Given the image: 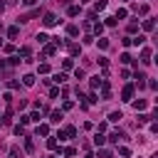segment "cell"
I'll list each match as a JSON object with an SVG mask.
<instances>
[{
    "instance_id": "cell-19",
    "label": "cell",
    "mask_w": 158,
    "mask_h": 158,
    "mask_svg": "<svg viewBox=\"0 0 158 158\" xmlns=\"http://www.w3.org/2000/svg\"><path fill=\"white\" fill-rule=\"evenodd\" d=\"M94 8H97V10H104V8H106V0H97V5H94Z\"/></svg>"
},
{
    "instance_id": "cell-9",
    "label": "cell",
    "mask_w": 158,
    "mask_h": 158,
    "mask_svg": "<svg viewBox=\"0 0 158 158\" xmlns=\"http://www.w3.org/2000/svg\"><path fill=\"white\" fill-rule=\"evenodd\" d=\"M104 143H106V139H104L101 133H97V136H94V146H104Z\"/></svg>"
},
{
    "instance_id": "cell-18",
    "label": "cell",
    "mask_w": 158,
    "mask_h": 158,
    "mask_svg": "<svg viewBox=\"0 0 158 158\" xmlns=\"http://www.w3.org/2000/svg\"><path fill=\"white\" fill-rule=\"evenodd\" d=\"M69 52H72V54H79L82 47H79V45H69Z\"/></svg>"
},
{
    "instance_id": "cell-4",
    "label": "cell",
    "mask_w": 158,
    "mask_h": 158,
    "mask_svg": "<svg viewBox=\"0 0 158 158\" xmlns=\"http://www.w3.org/2000/svg\"><path fill=\"white\" fill-rule=\"evenodd\" d=\"M141 62H143V64H148V62H151V50H148V47L141 52Z\"/></svg>"
},
{
    "instance_id": "cell-8",
    "label": "cell",
    "mask_w": 158,
    "mask_h": 158,
    "mask_svg": "<svg viewBox=\"0 0 158 158\" xmlns=\"http://www.w3.org/2000/svg\"><path fill=\"white\" fill-rule=\"evenodd\" d=\"M153 27H156V22H153V20H143V30H146V32H151Z\"/></svg>"
},
{
    "instance_id": "cell-2",
    "label": "cell",
    "mask_w": 158,
    "mask_h": 158,
    "mask_svg": "<svg viewBox=\"0 0 158 158\" xmlns=\"http://www.w3.org/2000/svg\"><path fill=\"white\" fill-rule=\"evenodd\" d=\"M131 97H133V87L128 84V87H123V92H121V99H123V101H131Z\"/></svg>"
},
{
    "instance_id": "cell-26",
    "label": "cell",
    "mask_w": 158,
    "mask_h": 158,
    "mask_svg": "<svg viewBox=\"0 0 158 158\" xmlns=\"http://www.w3.org/2000/svg\"><path fill=\"white\" fill-rule=\"evenodd\" d=\"M54 50H57L54 45H47V47H45V54H54Z\"/></svg>"
},
{
    "instance_id": "cell-33",
    "label": "cell",
    "mask_w": 158,
    "mask_h": 158,
    "mask_svg": "<svg viewBox=\"0 0 158 158\" xmlns=\"http://www.w3.org/2000/svg\"><path fill=\"white\" fill-rule=\"evenodd\" d=\"M0 45H3V40H0Z\"/></svg>"
},
{
    "instance_id": "cell-28",
    "label": "cell",
    "mask_w": 158,
    "mask_h": 158,
    "mask_svg": "<svg viewBox=\"0 0 158 158\" xmlns=\"http://www.w3.org/2000/svg\"><path fill=\"white\" fill-rule=\"evenodd\" d=\"M139 30V22H128V32H136Z\"/></svg>"
},
{
    "instance_id": "cell-25",
    "label": "cell",
    "mask_w": 158,
    "mask_h": 158,
    "mask_svg": "<svg viewBox=\"0 0 158 158\" xmlns=\"http://www.w3.org/2000/svg\"><path fill=\"white\" fill-rule=\"evenodd\" d=\"M99 47H101V50H106V47H109V40H104V37H99Z\"/></svg>"
},
{
    "instance_id": "cell-10",
    "label": "cell",
    "mask_w": 158,
    "mask_h": 158,
    "mask_svg": "<svg viewBox=\"0 0 158 158\" xmlns=\"http://www.w3.org/2000/svg\"><path fill=\"white\" fill-rule=\"evenodd\" d=\"M54 82H57V84H64V82H67V74H64V72L54 74Z\"/></svg>"
},
{
    "instance_id": "cell-24",
    "label": "cell",
    "mask_w": 158,
    "mask_h": 158,
    "mask_svg": "<svg viewBox=\"0 0 158 158\" xmlns=\"http://www.w3.org/2000/svg\"><path fill=\"white\" fill-rule=\"evenodd\" d=\"M37 40H40V45H45V42H47V40H50V37H47L45 32H40V35H37Z\"/></svg>"
},
{
    "instance_id": "cell-32",
    "label": "cell",
    "mask_w": 158,
    "mask_h": 158,
    "mask_svg": "<svg viewBox=\"0 0 158 158\" xmlns=\"http://www.w3.org/2000/svg\"><path fill=\"white\" fill-rule=\"evenodd\" d=\"M0 119H3V114H0Z\"/></svg>"
},
{
    "instance_id": "cell-11",
    "label": "cell",
    "mask_w": 158,
    "mask_h": 158,
    "mask_svg": "<svg viewBox=\"0 0 158 158\" xmlns=\"http://www.w3.org/2000/svg\"><path fill=\"white\" fill-rule=\"evenodd\" d=\"M67 35H72V37L79 35V27H77V25H69V27H67Z\"/></svg>"
},
{
    "instance_id": "cell-3",
    "label": "cell",
    "mask_w": 158,
    "mask_h": 158,
    "mask_svg": "<svg viewBox=\"0 0 158 158\" xmlns=\"http://www.w3.org/2000/svg\"><path fill=\"white\" fill-rule=\"evenodd\" d=\"M121 119H123V114H121V111H111V114H109V121H111V123L121 121Z\"/></svg>"
},
{
    "instance_id": "cell-1",
    "label": "cell",
    "mask_w": 158,
    "mask_h": 158,
    "mask_svg": "<svg viewBox=\"0 0 158 158\" xmlns=\"http://www.w3.org/2000/svg\"><path fill=\"white\" fill-rule=\"evenodd\" d=\"M42 22H45V27H54V25H57V22H59V20H57V15H54V12H47V15H45V20H42Z\"/></svg>"
},
{
    "instance_id": "cell-5",
    "label": "cell",
    "mask_w": 158,
    "mask_h": 158,
    "mask_svg": "<svg viewBox=\"0 0 158 158\" xmlns=\"http://www.w3.org/2000/svg\"><path fill=\"white\" fill-rule=\"evenodd\" d=\"M22 84H25V87H32V84H35V77H32V74H25V77H22Z\"/></svg>"
},
{
    "instance_id": "cell-23",
    "label": "cell",
    "mask_w": 158,
    "mask_h": 158,
    "mask_svg": "<svg viewBox=\"0 0 158 158\" xmlns=\"http://www.w3.org/2000/svg\"><path fill=\"white\" fill-rule=\"evenodd\" d=\"M69 15H72V17L79 15V8H77V5H72V8H69Z\"/></svg>"
},
{
    "instance_id": "cell-17",
    "label": "cell",
    "mask_w": 158,
    "mask_h": 158,
    "mask_svg": "<svg viewBox=\"0 0 158 158\" xmlns=\"http://www.w3.org/2000/svg\"><path fill=\"white\" fill-rule=\"evenodd\" d=\"M10 158H22V153H20L17 148H10Z\"/></svg>"
},
{
    "instance_id": "cell-12",
    "label": "cell",
    "mask_w": 158,
    "mask_h": 158,
    "mask_svg": "<svg viewBox=\"0 0 158 158\" xmlns=\"http://www.w3.org/2000/svg\"><path fill=\"white\" fill-rule=\"evenodd\" d=\"M17 35H20V30H17V27H10V30H8V37H10V40H15Z\"/></svg>"
},
{
    "instance_id": "cell-14",
    "label": "cell",
    "mask_w": 158,
    "mask_h": 158,
    "mask_svg": "<svg viewBox=\"0 0 158 158\" xmlns=\"http://www.w3.org/2000/svg\"><path fill=\"white\" fill-rule=\"evenodd\" d=\"M119 153H121V156H123V158H128V156H131V151H128V148H126V146H121V148H119Z\"/></svg>"
},
{
    "instance_id": "cell-6",
    "label": "cell",
    "mask_w": 158,
    "mask_h": 158,
    "mask_svg": "<svg viewBox=\"0 0 158 158\" xmlns=\"http://www.w3.org/2000/svg\"><path fill=\"white\" fill-rule=\"evenodd\" d=\"M50 133V128H47V123H40L37 126V136H47Z\"/></svg>"
},
{
    "instance_id": "cell-29",
    "label": "cell",
    "mask_w": 158,
    "mask_h": 158,
    "mask_svg": "<svg viewBox=\"0 0 158 158\" xmlns=\"http://www.w3.org/2000/svg\"><path fill=\"white\" fill-rule=\"evenodd\" d=\"M50 72V64H40V74H47Z\"/></svg>"
},
{
    "instance_id": "cell-31",
    "label": "cell",
    "mask_w": 158,
    "mask_h": 158,
    "mask_svg": "<svg viewBox=\"0 0 158 158\" xmlns=\"http://www.w3.org/2000/svg\"><path fill=\"white\" fill-rule=\"evenodd\" d=\"M22 3H25V5H35L37 0H22Z\"/></svg>"
},
{
    "instance_id": "cell-20",
    "label": "cell",
    "mask_w": 158,
    "mask_h": 158,
    "mask_svg": "<svg viewBox=\"0 0 158 158\" xmlns=\"http://www.w3.org/2000/svg\"><path fill=\"white\" fill-rule=\"evenodd\" d=\"M133 106H136V111H143V109H146V101H136Z\"/></svg>"
},
{
    "instance_id": "cell-15",
    "label": "cell",
    "mask_w": 158,
    "mask_h": 158,
    "mask_svg": "<svg viewBox=\"0 0 158 158\" xmlns=\"http://www.w3.org/2000/svg\"><path fill=\"white\" fill-rule=\"evenodd\" d=\"M47 148H50V151H57V141L50 139V141H47Z\"/></svg>"
},
{
    "instance_id": "cell-30",
    "label": "cell",
    "mask_w": 158,
    "mask_h": 158,
    "mask_svg": "<svg viewBox=\"0 0 158 158\" xmlns=\"http://www.w3.org/2000/svg\"><path fill=\"white\" fill-rule=\"evenodd\" d=\"M74 77H77V79H84V69H79V67H77V72H74Z\"/></svg>"
},
{
    "instance_id": "cell-7",
    "label": "cell",
    "mask_w": 158,
    "mask_h": 158,
    "mask_svg": "<svg viewBox=\"0 0 158 158\" xmlns=\"http://www.w3.org/2000/svg\"><path fill=\"white\" fill-rule=\"evenodd\" d=\"M143 42H146V35H139V37H131V45H136V47H139V45H143Z\"/></svg>"
},
{
    "instance_id": "cell-27",
    "label": "cell",
    "mask_w": 158,
    "mask_h": 158,
    "mask_svg": "<svg viewBox=\"0 0 158 158\" xmlns=\"http://www.w3.org/2000/svg\"><path fill=\"white\" fill-rule=\"evenodd\" d=\"M104 20H106L104 25H109V27H114V25H116V17H104Z\"/></svg>"
},
{
    "instance_id": "cell-22",
    "label": "cell",
    "mask_w": 158,
    "mask_h": 158,
    "mask_svg": "<svg viewBox=\"0 0 158 158\" xmlns=\"http://www.w3.org/2000/svg\"><path fill=\"white\" fill-rule=\"evenodd\" d=\"M94 32H97V35H101V32H104V25L97 22V25H94Z\"/></svg>"
},
{
    "instance_id": "cell-16",
    "label": "cell",
    "mask_w": 158,
    "mask_h": 158,
    "mask_svg": "<svg viewBox=\"0 0 158 158\" xmlns=\"http://www.w3.org/2000/svg\"><path fill=\"white\" fill-rule=\"evenodd\" d=\"M101 82H104V79H99V77H92V87H94V89H97V87H101Z\"/></svg>"
},
{
    "instance_id": "cell-21",
    "label": "cell",
    "mask_w": 158,
    "mask_h": 158,
    "mask_svg": "<svg viewBox=\"0 0 158 158\" xmlns=\"http://www.w3.org/2000/svg\"><path fill=\"white\" fill-rule=\"evenodd\" d=\"M139 15H148V5H139Z\"/></svg>"
},
{
    "instance_id": "cell-13",
    "label": "cell",
    "mask_w": 158,
    "mask_h": 158,
    "mask_svg": "<svg viewBox=\"0 0 158 158\" xmlns=\"http://www.w3.org/2000/svg\"><path fill=\"white\" fill-rule=\"evenodd\" d=\"M52 121L59 123V121H62V111H52Z\"/></svg>"
}]
</instances>
